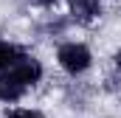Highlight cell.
<instances>
[{
  "label": "cell",
  "mask_w": 121,
  "mask_h": 118,
  "mask_svg": "<svg viewBox=\"0 0 121 118\" xmlns=\"http://www.w3.org/2000/svg\"><path fill=\"white\" fill-rule=\"evenodd\" d=\"M59 65L65 70H70V73H79V70H85L90 65V51L85 45H76V42L62 45L59 48Z\"/></svg>",
  "instance_id": "1"
},
{
  "label": "cell",
  "mask_w": 121,
  "mask_h": 118,
  "mask_svg": "<svg viewBox=\"0 0 121 118\" xmlns=\"http://www.w3.org/2000/svg\"><path fill=\"white\" fill-rule=\"evenodd\" d=\"M23 90H26V82L14 70H9L6 76H0V98L3 101H17L23 96Z\"/></svg>",
  "instance_id": "2"
},
{
  "label": "cell",
  "mask_w": 121,
  "mask_h": 118,
  "mask_svg": "<svg viewBox=\"0 0 121 118\" xmlns=\"http://www.w3.org/2000/svg\"><path fill=\"white\" fill-rule=\"evenodd\" d=\"M11 70H14V73H17V76H20L26 84H34V82L39 79V73H42V70H39V65H37V62H31V59H26V56L20 59V62H17Z\"/></svg>",
  "instance_id": "3"
},
{
  "label": "cell",
  "mask_w": 121,
  "mask_h": 118,
  "mask_svg": "<svg viewBox=\"0 0 121 118\" xmlns=\"http://www.w3.org/2000/svg\"><path fill=\"white\" fill-rule=\"evenodd\" d=\"M20 59H23V54H20L14 45H6V42H0V70H3V67H14Z\"/></svg>",
  "instance_id": "4"
},
{
  "label": "cell",
  "mask_w": 121,
  "mask_h": 118,
  "mask_svg": "<svg viewBox=\"0 0 121 118\" xmlns=\"http://www.w3.org/2000/svg\"><path fill=\"white\" fill-rule=\"evenodd\" d=\"M73 11L82 17V20H90L99 14V3L96 0H73Z\"/></svg>",
  "instance_id": "5"
},
{
  "label": "cell",
  "mask_w": 121,
  "mask_h": 118,
  "mask_svg": "<svg viewBox=\"0 0 121 118\" xmlns=\"http://www.w3.org/2000/svg\"><path fill=\"white\" fill-rule=\"evenodd\" d=\"M9 118H42V115L34 110H14V113H9Z\"/></svg>",
  "instance_id": "6"
}]
</instances>
